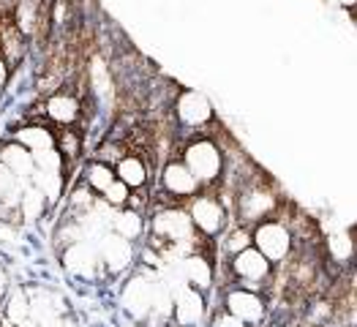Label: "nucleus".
Segmentation results:
<instances>
[{
    "label": "nucleus",
    "mask_w": 357,
    "mask_h": 327,
    "mask_svg": "<svg viewBox=\"0 0 357 327\" xmlns=\"http://www.w3.org/2000/svg\"><path fill=\"white\" fill-rule=\"evenodd\" d=\"M150 238H153L150 248H155L158 257L169 245L180 248L188 257V254H194L197 229H194V224L188 218V210L180 208V205H169V208H161L150 218Z\"/></svg>",
    "instance_id": "f257e3e1"
},
{
    "label": "nucleus",
    "mask_w": 357,
    "mask_h": 327,
    "mask_svg": "<svg viewBox=\"0 0 357 327\" xmlns=\"http://www.w3.org/2000/svg\"><path fill=\"white\" fill-rule=\"evenodd\" d=\"M194 180L199 183V188H210L218 185L224 178V150L215 139L210 137H197L183 148V158H180Z\"/></svg>",
    "instance_id": "f03ea898"
},
{
    "label": "nucleus",
    "mask_w": 357,
    "mask_h": 327,
    "mask_svg": "<svg viewBox=\"0 0 357 327\" xmlns=\"http://www.w3.org/2000/svg\"><path fill=\"white\" fill-rule=\"evenodd\" d=\"M275 210H278V197L270 191L265 183H257L254 178H248L240 185L238 197H235L238 224H243V227H257L259 221L273 218Z\"/></svg>",
    "instance_id": "7ed1b4c3"
},
{
    "label": "nucleus",
    "mask_w": 357,
    "mask_h": 327,
    "mask_svg": "<svg viewBox=\"0 0 357 327\" xmlns=\"http://www.w3.org/2000/svg\"><path fill=\"white\" fill-rule=\"evenodd\" d=\"M251 245L268 262H284V259H289V254L295 248V238H292V229L287 227V221L268 218L251 229Z\"/></svg>",
    "instance_id": "20e7f679"
},
{
    "label": "nucleus",
    "mask_w": 357,
    "mask_h": 327,
    "mask_svg": "<svg viewBox=\"0 0 357 327\" xmlns=\"http://www.w3.org/2000/svg\"><path fill=\"white\" fill-rule=\"evenodd\" d=\"M188 218L197 229V235H205V238H215L224 232L227 227V205L215 197V194H197L188 199Z\"/></svg>",
    "instance_id": "39448f33"
},
{
    "label": "nucleus",
    "mask_w": 357,
    "mask_h": 327,
    "mask_svg": "<svg viewBox=\"0 0 357 327\" xmlns=\"http://www.w3.org/2000/svg\"><path fill=\"white\" fill-rule=\"evenodd\" d=\"M229 270H232V275L238 278V284L243 289L259 292L262 281H268L270 273H273V262H268L254 245H248V248H243L240 254H235L229 259Z\"/></svg>",
    "instance_id": "423d86ee"
},
{
    "label": "nucleus",
    "mask_w": 357,
    "mask_h": 327,
    "mask_svg": "<svg viewBox=\"0 0 357 327\" xmlns=\"http://www.w3.org/2000/svg\"><path fill=\"white\" fill-rule=\"evenodd\" d=\"M172 109L183 128H205L213 123V104L199 90H180Z\"/></svg>",
    "instance_id": "0eeeda50"
},
{
    "label": "nucleus",
    "mask_w": 357,
    "mask_h": 327,
    "mask_svg": "<svg viewBox=\"0 0 357 327\" xmlns=\"http://www.w3.org/2000/svg\"><path fill=\"white\" fill-rule=\"evenodd\" d=\"M224 311L238 317L243 325H259L265 319V314H268V305H265V298L259 292L235 287V289H229L224 295Z\"/></svg>",
    "instance_id": "6e6552de"
},
{
    "label": "nucleus",
    "mask_w": 357,
    "mask_h": 327,
    "mask_svg": "<svg viewBox=\"0 0 357 327\" xmlns=\"http://www.w3.org/2000/svg\"><path fill=\"white\" fill-rule=\"evenodd\" d=\"M161 188H164L167 197H172L178 202H183V199L188 202L191 197H197L202 191L199 183L194 180V175L188 172V167L180 158H172V161L164 164V169H161Z\"/></svg>",
    "instance_id": "1a4fd4ad"
},
{
    "label": "nucleus",
    "mask_w": 357,
    "mask_h": 327,
    "mask_svg": "<svg viewBox=\"0 0 357 327\" xmlns=\"http://www.w3.org/2000/svg\"><path fill=\"white\" fill-rule=\"evenodd\" d=\"M63 268L68 270L71 275H77V278H96V273L101 268V259H98V251H96V245L90 243V240H77V243H71V245H66L63 248Z\"/></svg>",
    "instance_id": "9d476101"
},
{
    "label": "nucleus",
    "mask_w": 357,
    "mask_h": 327,
    "mask_svg": "<svg viewBox=\"0 0 357 327\" xmlns=\"http://www.w3.org/2000/svg\"><path fill=\"white\" fill-rule=\"evenodd\" d=\"M96 251H98L101 268L107 270V273H112V275L128 270L131 262H134V245H131V240H123L115 232H107L104 238L98 240Z\"/></svg>",
    "instance_id": "9b49d317"
},
{
    "label": "nucleus",
    "mask_w": 357,
    "mask_h": 327,
    "mask_svg": "<svg viewBox=\"0 0 357 327\" xmlns=\"http://www.w3.org/2000/svg\"><path fill=\"white\" fill-rule=\"evenodd\" d=\"M205 295L191 289V287H180L172 292V319L178 322L180 327H194L205 319Z\"/></svg>",
    "instance_id": "f8f14e48"
},
{
    "label": "nucleus",
    "mask_w": 357,
    "mask_h": 327,
    "mask_svg": "<svg viewBox=\"0 0 357 327\" xmlns=\"http://www.w3.org/2000/svg\"><path fill=\"white\" fill-rule=\"evenodd\" d=\"M44 115L50 123L63 126V128H71L77 120L82 118V101L74 96V93H52L47 101H44Z\"/></svg>",
    "instance_id": "ddd939ff"
},
{
    "label": "nucleus",
    "mask_w": 357,
    "mask_h": 327,
    "mask_svg": "<svg viewBox=\"0 0 357 327\" xmlns=\"http://www.w3.org/2000/svg\"><path fill=\"white\" fill-rule=\"evenodd\" d=\"M153 287L155 281L142 278V275H134L126 289H123V305L126 311L134 317V319H145L150 317V308H153Z\"/></svg>",
    "instance_id": "4468645a"
},
{
    "label": "nucleus",
    "mask_w": 357,
    "mask_h": 327,
    "mask_svg": "<svg viewBox=\"0 0 357 327\" xmlns=\"http://www.w3.org/2000/svg\"><path fill=\"white\" fill-rule=\"evenodd\" d=\"M183 265H180V275H183V281L191 287V289H197V292H208L210 287H213V262H210L205 254H188V257H183L180 259Z\"/></svg>",
    "instance_id": "2eb2a0df"
},
{
    "label": "nucleus",
    "mask_w": 357,
    "mask_h": 327,
    "mask_svg": "<svg viewBox=\"0 0 357 327\" xmlns=\"http://www.w3.org/2000/svg\"><path fill=\"white\" fill-rule=\"evenodd\" d=\"M115 178L120 183H126L131 191H139L145 188L150 180V169H148V161L137 153H126L123 158L115 161Z\"/></svg>",
    "instance_id": "dca6fc26"
},
{
    "label": "nucleus",
    "mask_w": 357,
    "mask_h": 327,
    "mask_svg": "<svg viewBox=\"0 0 357 327\" xmlns=\"http://www.w3.org/2000/svg\"><path fill=\"white\" fill-rule=\"evenodd\" d=\"M0 164L20 180H30L33 169H36L33 167V153L28 148H22L20 142H14V139H8L6 145H0Z\"/></svg>",
    "instance_id": "f3484780"
},
{
    "label": "nucleus",
    "mask_w": 357,
    "mask_h": 327,
    "mask_svg": "<svg viewBox=\"0 0 357 327\" xmlns=\"http://www.w3.org/2000/svg\"><path fill=\"white\" fill-rule=\"evenodd\" d=\"M11 139H14V142H20L22 148H28L30 153H38V150L55 148L58 134H55L47 123H28V126L17 128V131L11 134Z\"/></svg>",
    "instance_id": "a211bd4d"
},
{
    "label": "nucleus",
    "mask_w": 357,
    "mask_h": 327,
    "mask_svg": "<svg viewBox=\"0 0 357 327\" xmlns=\"http://www.w3.org/2000/svg\"><path fill=\"white\" fill-rule=\"evenodd\" d=\"M25 50H28L25 36L14 28V22L6 20L0 25V58L6 60L8 66H17L20 60L25 58Z\"/></svg>",
    "instance_id": "6ab92c4d"
},
{
    "label": "nucleus",
    "mask_w": 357,
    "mask_h": 327,
    "mask_svg": "<svg viewBox=\"0 0 357 327\" xmlns=\"http://www.w3.org/2000/svg\"><path fill=\"white\" fill-rule=\"evenodd\" d=\"M109 232L120 235L123 240H137L142 232H145V218H142L139 210L123 208L112 215V221H109Z\"/></svg>",
    "instance_id": "aec40b11"
},
{
    "label": "nucleus",
    "mask_w": 357,
    "mask_h": 327,
    "mask_svg": "<svg viewBox=\"0 0 357 327\" xmlns=\"http://www.w3.org/2000/svg\"><path fill=\"white\" fill-rule=\"evenodd\" d=\"M14 28L20 30L22 36H33L36 28L44 22V11H41V3L38 0H20L17 8H14Z\"/></svg>",
    "instance_id": "412c9836"
},
{
    "label": "nucleus",
    "mask_w": 357,
    "mask_h": 327,
    "mask_svg": "<svg viewBox=\"0 0 357 327\" xmlns=\"http://www.w3.org/2000/svg\"><path fill=\"white\" fill-rule=\"evenodd\" d=\"M28 183L44 194V199H47L50 208L58 205L60 197H63V188H66V178H63L60 172H38V169H33V175H30Z\"/></svg>",
    "instance_id": "4be33fe9"
},
{
    "label": "nucleus",
    "mask_w": 357,
    "mask_h": 327,
    "mask_svg": "<svg viewBox=\"0 0 357 327\" xmlns=\"http://www.w3.org/2000/svg\"><path fill=\"white\" fill-rule=\"evenodd\" d=\"M47 199H44V194L38 191V188H33L30 183H25V188H22V194H20V218L22 221H38V218H44V213H47Z\"/></svg>",
    "instance_id": "5701e85b"
},
{
    "label": "nucleus",
    "mask_w": 357,
    "mask_h": 327,
    "mask_svg": "<svg viewBox=\"0 0 357 327\" xmlns=\"http://www.w3.org/2000/svg\"><path fill=\"white\" fill-rule=\"evenodd\" d=\"M115 167L112 164H104V161H90L85 167V185H88L93 194H104L112 183H115Z\"/></svg>",
    "instance_id": "b1692460"
},
{
    "label": "nucleus",
    "mask_w": 357,
    "mask_h": 327,
    "mask_svg": "<svg viewBox=\"0 0 357 327\" xmlns=\"http://www.w3.org/2000/svg\"><path fill=\"white\" fill-rule=\"evenodd\" d=\"M3 311H6V322H11V325H22V322H28L30 319V300H28V292H22V289H17L11 298L6 300V305H3Z\"/></svg>",
    "instance_id": "393cba45"
},
{
    "label": "nucleus",
    "mask_w": 357,
    "mask_h": 327,
    "mask_svg": "<svg viewBox=\"0 0 357 327\" xmlns=\"http://www.w3.org/2000/svg\"><path fill=\"white\" fill-rule=\"evenodd\" d=\"M55 148L66 158V167H71L79 158V153H82V137H79V131L63 128V134H58V139H55Z\"/></svg>",
    "instance_id": "a878e982"
},
{
    "label": "nucleus",
    "mask_w": 357,
    "mask_h": 327,
    "mask_svg": "<svg viewBox=\"0 0 357 327\" xmlns=\"http://www.w3.org/2000/svg\"><path fill=\"white\" fill-rule=\"evenodd\" d=\"M33 167H36L38 172H60V175L68 169V167H66V158L58 153V148L33 153Z\"/></svg>",
    "instance_id": "bb28decb"
},
{
    "label": "nucleus",
    "mask_w": 357,
    "mask_h": 327,
    "mask_svg": "<svg viewBox=\"0 0 357 327\" xmlns=\"http://www.w3.org/2000/svg\"><path fill=\"white\" fill-rule=\"evenodd\" d=\"M328 251L333 262H349L355 257V240L349 235H333L328 238Z\"/></svg>",
    "instance_id": "cd10ccee"
},
{
    "label": "nucleus",
    "mask_w": 357,
    "mask_h": 327,
    "mask_svg": "<svg viewBox=\"0 0 357 327\" xmlns=\"http://www.w3.org/2000/svg\"><path fill=\"white\" fill-rule=\"evenodd\" d=\"M128 197H131V188H128L126 183L115 180V183L101 194V202L112 210H123L126 205H128Z\"/></svg>",
    "instance_id": "c85d7f7f"
},
{
    "label": "nucleus",
    "mask_w": 357,
    "mask_h": 327,
    "mask_svg": "<svg viewBox=\"0 0 357 327\" xmlns=\"http://www.w3.org/2000/svg\"><path fill=\"white\" fill-rule=\"evenodd\" d=\"M251 245V227H243V224H238L229 235H227V240H224V248L235 257V254H240L243 248H248Z\"/></svg>",
    "instance_id": "c756f323"
},
{
    "label": "nucleus",
    "mask_w": 357,
    "mask_h": 327,
    "mask_svg": "<svg viewBox=\"0 0 357 327\" xmlns=\"http://www.w3.org/2000/svg\"><path fill=\"white\" fill-rule=\"evenodd\" d=\"M213 327H248V325H243L238 317H232L229 311H221V314H215Z\"/></svg>",
    "instance_id": "7c9ffc66"
},
{
    "label": "nucleus",
    "mask_w": 357,
    "mask_h": 327,
    "mask_svg": "<svg viewBox=\"0 0 357 327\" xmlns=\"http://www.w3.org/2000/svg\"><path fill=\"white\" fill-rule=\"evenodd\" d=\"M8 79H11V66L0 58V90L8 85Z\"/></svg>",
    "instance_id": "2f4dec72"
},
{
    "label": "nucleus",
    "mask_w": 357,
    "mask_h": 327,
    "mask_svg": "<svg viewBox=\"0 0 357 327\" xmlns=\"http://www.w3.org/2000/svg\"><path fill=\"white\" fill-rule=\"evenodd\" d=\"M6 292H8V273L0 268V300L6 298Z\"/></svg>",
    "instance_id": "473e14b6"
},
{
    "label": "nucleus",
    "mask_w": 357,
    "mask_h": 327,
    "mask_svg": "<svg viewBox=\"0 0 357 327\" xmlns=\"http://www.w3.org/2000/svg\"><path fill=\"white\" fill-rule=\"evenodd\" d=\"M341 6H349V8H355L357 0H341Z\"/></svg>",
    "instance_id": "72a5a7b5"
}]
</instances>
